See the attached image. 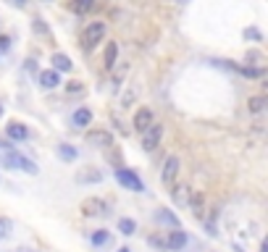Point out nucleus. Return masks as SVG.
<instances>
[{
  "instance_id": "obj_1",
  "label": "nucleus",
  "mask_w": 268,
  "mask_h": 252,
  "mask_svg": "<svg viewBox=\"0 0 268 252\" xmlns=\"http://www.w3.org/2000/svg\"><path fill=\"white\" fill-rule=\"evenodd\" d=\"M0 166H6L11 171H24V174H37V163H32L29 158H24L16 150H8V153H0Z\"/></svg>"
},
{
  "instance_id": "obj_2",
  "label": "nucleus",
  "mask_w": 268,
  "mask_h": 252,
  "mask_svg": "<svg viewBox=\"0 0 268 252\" xmlns=\"http://www.w3.org/2000/svg\"><path fill=\"white\" fill-rule=\"evenodd\" d=\"M103 37H106V24H103V21H92V24L81 32V48L92 50L95 45H100Z\"/></svg>"
},
{
  "instance_id": "obj_3",
  "label": "nucleus",
  "mask_w": 268,
  "mask_h": 252,
  "mask_svg": "<svg viewBox=\"0 0 268 252\" xmlns=\"http://www.w3.org/2000/svg\"><path fill=\"white\" fill-rule=\"evenodd\" d=\"M116 181L124 187V189H129V192H142L145 189V184H142V179H139L134 171H129V168H116Z\"/></svg>"
},
{
  "instance_id": "obj_4",
  "label": "nucleus",
  "mask_w": 268,
  "mask_h": 252,
  "mask_svg": "<svg viewBox=\"0 0 268 252\" xmlns=\"http://www.w3.org/2000/svg\"><path fill=\"white\" fill-rule=\"evenodd\" d=\"M179 171H182L179 158H176V155L166 158V163H163V171H160L163 187H168V189H173V187H176V176H179Z\"/></svg>"
},
{
  "instance_id": "obj_5",
  "label": "nucleus",
  "mask_w": 268,
  "mask_h": 252,
  "mask_svg": "<svg viewBox=\"0 0 268 252\" xmlns=\"http://www.w3.org/2000/svg\"><path fill=\"white\" fill-rule=\"evenodd\" d=\"M160 140H163V126L153 121V123H150L147 129L142 132V147H145L147 153H153L155 147H158V142H160Z\"/></svg>"
},
{
  "instance_id": "obj_6",
  "label": "nucleus",
  "mask_w": 268,
  "mask_h": 252,
  "mask_svg": "<svg viewBox=\"0 0 268 252\" xmlns=\"http://www.w3.org/2000/svg\"><path fill=\"white\" fill-rule=\"evenodd\" d=\"M81 215L84 218H95V215L100 213H106V200H100V197H87L84 202H81Z\"/></svg>"
},
{
  "instance_id": "obj_7",
  "label": "nucleus",
  "mask_w": 268,
  "mask_h": 252,
  "mask_svg": "<svg viewBox=\"0 0 268 252\" xmlns=\"http://www.w3.org/2000/svg\"><path fill=\"white\" fill-rule=\"evenodd\" d=\"M87 145H92V147H113V137L108 132H103V129H95V132L87 134Z\"/></svg>"
},
{
  "instance_id": "obj_8",
  "label": "nucleus",
  "mask_w": 268,
  "mask_h": 252,
  "mask_svg": "<svg viewBox=\"0 0 268 252\" xmlns=\"http://www.w3.org/2000/svg\"><path fill=\"white\" fill-rule=\"evenodd\" d=\"M6 134H8V140L21 142V140H27V137H29V129H27L24 123H19V121H11V123L6 126Z\"/></svg>"
},
{
  "instance_id": "obj_9",
  "label": "nucleus",
  "mask_w": 268,
  "mask_h": 252,
  "mask_svg": "<svg viewBox=\"0 0 268 252\" xmlns=\"http://www.w3.org/2000/svg\"><path fill=\"white\" fill-rule=\"evenodd\" d=\"M155 221H158V223H163V226H168L171 231H176V228L182 226V221H179L171 210H166V208H160V210L155 213Z\"/></svg>"
},
{
  "instance_id": "obj_10",
  "label": "nucleus",
  "mask_w": 268,
  "mask_h": 252,
  "mask_svg": "<svg viewBox=\"0 0 268 252\" xmlns=\"http://www.w3.org/2000/svg\"><path fill=\"white\" fill-rule=\"evenodd\" d=\"M150 123H153V113H150L147 108H142V110H137V113H134V129H137L139 134H142Z\"/></svg>"
},
{
  "instance_id": "obj_11",
  "label": "nucleus",
  "mask_w": 268,
  "mask_h": 252,
  "mask_svg": "<svg viewBox=\"0 0 268 252\" xmlns=\"http://www.w3.org/2000/svg\"><path fill=\"white\" fill-rule=\"evenodd\" d=\"M76 181L79 184H98V181H103V174L98 168H87V171H79L76 174Z\"/></svg>"
},
{
  "instance_id": "obj_12",
  "label": "nucleus",
  "mask_w": 268,
  "mask_h": 252,
  "mask_svg": "<svg viewBox=\"0 0 268 252\" xmlns=\"http://www.w3.org/2000/svg\"><path fill=\"white\" fill-rule=\"evenodd\" d=\"M184 244H187V234L179 231V228L166 236V247H168V249H184Z\"/></svg>"
},
{
  "instance_id": "obj_13",
  "label": "nucleus",
  "mask_w": 268,
  "mask_h": 252,
  "mask_svg": "<svg viewBox=\"0 0 268 252\" xmlns=\"http://www.w3.org/2000/svg\"><path fill=\"white\" fill-rule=\"evenodd\" d=\"M74 68V63H71V58H68V55H63V53H55L53 55V71H71Z\"/></svg>"
},
{
  "instance_id": "obj_14",
  "label": "nucleus",
  "mask_w": 268,
  "mask_h": 252,
  "mask_svg": "<svg viewBox=\"0 0 268 252\" xmlns=\"http://www.w3.org/2000/svg\"><path fill=\"white\" fill-rule=\"evenodd\" d=\"M40 84L45 89H55L58 84H61V74H58V71H42L40 74Z\"/></svg>"
},
{
  "instance_id": "obj_15",
  "label": "nucleus",
  "mask_w": 268,
  "mask_h": 252,
  "mask_svg": "<svg viewBox=\"0 0 268 252\" xmlns=\"http://www.w3.org/2000/svg\"><path fill=\"white\" fill-rule=\"evenodd\" d=\"M116 55H119V45L108 42V45H106V53H103V66L113 68V66H116Z\"/></svg>"
},
{
  "instance_id": "obj_16",
  "label": "nucleus",
  "mask_w": 268,
  "mask_h": 252,
  "mask_svg": "<svg viewBox=\"0 0 268 252\" xmlns=\"http://www.w3.org/2000/svg\"><path fill=\"white\" fill-rule=\"evenodd\" d=\"M90 121H92V113H90L87 108H79V110H74L71 123L76 126V129H81V126H90Z\"/></svg>"
},
{
  "instance_id": "obj_17",
  "label": "nucleus",
  "mask_w": 268,
  "mask_h": 252,
  "mask_svg": "<svg viewBox=\"0 0 268 252\" xmlns=\"http://www.w3.org/2000/svg\"><path fill=\"white\" fill-rule=\"evenodd\" d=\"M171 194L176 200V205H190V187H173Z\"/></svg>"
},
{
  "instance_id": "obj_18",
  "label": "nucleus",
  "mask_w": 268,
  "mask_h": 252,
  "mask_svg": "<svg viewBox=\"0 0 268 252\" xmlns=\"http://www.w3.org/2000/svg\"><path fill=\"white\" fill-rule=\"evenodd\" d=\"M58 155H61V160H66V163H71V160L76 158V147H71V145H58Z\"/></svg>"
},
{
  "instance_id": "obj_19",
  "label": "nucleus",
  "mask_w": 268,
  "mask_h": 252,
  "mask_svg": "<svg viewBox=\"0 0 268 252\" xmlns=\"http://www.w3.org/2000/svg\"><path fill=\"white\" fill-rule=\"evenodd\" d=\"M234 68H237L242 76H250V79H258V76L265 74V68H252V66H234Z\"/></svg>"
},
{
  "instance_id": "obj_20",
  "label": "nucleus",
  "mask_w": 268,
  "mask_h": 252,
  "mask_svg": "<svg viewBox=\"0 0 268 252\" xmlns=\"http://www.w3.org/2000/svg\"><path fill=\"white\" fill-rule=\"evenodd\" d=\"M108 242H111V234L106 231V228H100V231L92 234V244H95V247H106Z\"/></svg>"
},
{
  "instance_id": "obj_21",
  "label": "nucleus",
  "mask_w": 268,
  "mask_h": 252,
  "mask_svg": "<svg viewBox=\"0 0 268 252\" xmlns=\"http://www.w3.org/2000/svg\"><path fill=\"white\" fill-rule=\"evenodd\" d=\"M119 231L126 234V236H132V234L137 231V223H134L132 218H119Z\"/></svg>"
},
{
  "instance_id": "obj_22",
  "label": "nucleus",
  "mask_w": 268,
  "mask_h": 252,
  "mask_svg": "<svg viewBox=\"0 0 268 252\" xmlns=\"http://www.w3.org/2000/svg\"><path fill=\"white\" fill-rule=\"evenodd\" d=\"M92 6H95V0H71V11H76V14H87Z\"/></svg>"
},
{
  "instance_id": "obj_23",
  "label": "nucleus",
  "mask_w": 268,
  "mask_h": 252,
  "mask_svg": "<svg viewBox=\"0 0 268 252\" xmlns=\"http://www.w3.org/2000/svg\"><path fill=\"white\" fill-rule=\"evenodd\" d=\"M247 108H250V113H260V110L265 108V97H263V95L250 97V100H247Z\"/></svg>"
},
{
  "instance_id": "obj_24",
  "label": "nucleus",
  "mask_w": 268,
  "mask_h": 252,
  "mask_svg": "<svg viewBox=\"0 0 268 252\" xmlns=\"http://www.w3.org/2000/svg\"><path fill=\"white\" fill-rule=\"evenodd\" d=\"M11 231H14V223L0 215V242H3V239H8V236H11Z\"/></svg>"
},
{
  "instance_id": "obj_25",
  "label": "nucleus",
  "mask_w": 268,
  "mask_h": 252,
  "mask_svg": "<svg viewBox=\"0 0 268 252\" xmlns=\"http://www.w3.org/2000/svg\"><path fill=\"white\" fill-rule=\"evenodd\" d=\"M32 29H34V32H37V34H42V37H45V40H50V29H48V27H45V21H42V19H34V24H32Z\"/></svg>"
},
{
  "instance_id": "obj_26",
  "label": "nucleus",
  "mask_w": 268,
  "mask_h": 252,
  "mask_svg": "<svg viewBox=\"0 0 268 252\" xmlns=\"http://www.w3.org/2000/svg\"><path fill=\"white\" fill-rule=\"evenodd\" d=\"M134 100H137V89L132 87L129 92H126V95L121 97V108H132V105H134Z\"/></svg>"
},
{
  "instance_id": "obj_27",
  "label": "nucleus",
  "mask_w": 268,
  "mask_h": 252,
  "mask_svg": "<svg viewBox=\"0 0 268 252\" xmlns=\"http://www.w3.org/2000/svg\"><path fill=\"white\" fill-rule=\"evenodd\" d=\"M244 40L260 42V40H263V34H260V29H255V27H247V29H244Z\"/></svg>"
},
{
  "instance_id": "obj_28",
  "label": "nucleus",
  "mask_w": 268,
  "mask_h": 252,
  "mask_svg": "<svg viewBox=\"0 0 268 252\" xmlns=\"http://www.w3.org/2000/svg\"><path fill=\"white\" fill-rule=\"evenodd\" d=\"M66 92L68 95H81V92H84V87H81V82H68L66 84Z\"/></svg>"
},
{
  "instance_id": "obj_29",
  "label": "nucleus",
  "mask_w": 268,
  "mask_h": 252,
  "mask_svg": "<svg viewBox=\"0 0 268 252\" xmlns=\"http://www.w3.org/2000/svg\"><path fill=\"white\" fill-rule=\"evenodd\" d=\"M150 244H153V247H158V249H168V247H166V239H163V236H158V234H153V236H150Z\"/></svg>"
},
{
  "instance_id": "obj_30",
  "label": "nucleus",
  "mask_w": 268,
  "mask_h": 252,
  "mask_svg": "<svg viewBox=\"0 0 268 252\" xmlns=\"http://www.w3.org/2000/svg\"><path fill=\"white\" fill-rule=\"evenodd\" d=\"M11 48V37H6V34H0V50H8Z\"/></svg>"
},
{
  "instance_id": "obj_31",
  "label": "nucleus",
  "mask_w": 268,
  "mask_h": 252,
  "mask_svg": "<svg viewBox=\"0 0 268 252\" xmlns=\"http://www.w3.org/2000/svg\"><path fill=\"white\" fill-rule=\"evenodd\" d=\"M0 150H3V153H8V150H16V147L11 145L8 140H0Z\"/></svg>"
},
{
  "instance_id": "obj_32",
  "label": "nucleus",
  "mask_w": 268,
  "mask_h": 252,
  "mask_svg": "<svg viewBox=\"0 0 268 252\" xmlns=\"http://www.w3.org/2000/svg\"><path fill=\"white\" fill-rule=\"evenodd\" d=\"M11 252H34V249H29V247H21V249H11Z\"/></svg>"
},
{
  "instance_id": "obj_33",
  "label": "nucleus",
  "mask_w": 268,
  "mask_h": 252,
  "mask_svg": "<svg viewBox=\"0 0 268 252\" xmlns=\"http://www.w3.org/2000/svg\"><path fill=\"white\" fill-rule=\"evenodd\" d=\"M11 3H16V6H24V3H27V0H11Z\"/></svg>"
},
{
  "instance_id": "obj_34",
  "label": "nucleus",
  "mask_w": 268,
  "mask_h": 252,
  "mask_svg": "<svg viewBox=\"0 0 268 252\" xmlns=\"http://www.w3.org/2000/svg\"><path fill=\"white\" fill-rule=\"evenodd\" d=\"M260 252H268V244H265V242L260 244Z\"/></svg>"
},
{
  "instance_id": "obj_35",
  "label": "nucleus",
  "mask_w": 268,
  "mask_h": 252,
  "mask_svg": "<svg viewBox=\"0 0 268 252\" xmlns=\"http://www.w3.org/2000/svg\"><path fill=\"white\" fill-rule=\"evenodd\" d=\"M119 252H132V249H129V247H121V249H119Z\"/></svg>"
},
{
  "instance_id": "obj_36",
  "label": "nucleus",
  "mask_w": 268,
  "mask_h": 252,
  "mask_svg": "<svg viewBox=\"0 0 268 252\" xmlns=\"http://www.w3.org/2000/svg\"><path fill=\"white\" fill-rule=\"evenodd\" d=\"M0 116H3V105H0Z\"/></svg>"
},
{
  "instance_id": "obj_37",
  "label": "nucleus",
  "mask_w": 268,
  "mask_h": 252,
  "mask_svg": "<svg viewBox=\"0 0 268 252\" xmlns=\"http://www.w3.org/2000/svg\"><path fill=\"white\" fill-rule=\"evenodd\" d=\"M48 3H50V0H48Z\"/></svg>"
}]
</instances>
